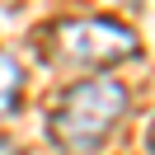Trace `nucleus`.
I'll list each match as a JSON object with an SVG mask.
<instances>
[{
	"label": "nucleus",
	"instance_id": "obj_4",
	"mask_svg": "<svg viewBox=\"0 0 155 155\" xmlns=\"http://www.w3.org/2000/svg\"><path fill=\"white\" fill-rule=\"evenodd\" d=\"M0 155H14V141H10V136H0Z\"/></svg>",
	"mask_w": 155,
	"mask_h": 155
},
{
	"label": "nucleus",
	"instance_id": "obj_5",
	"mask_svg": "<svg viewBox=\"0 0 155 155\" xmlns=\"http://www.w3.org/2000/svg\"><path fill=\"white\" fill-rule=\"evenodd\" d=\"M146 141H150V150H155V122H150V136H146Z\"/></svg>",
	"mask_w": 155,
	"mask_h": 155
},
{
	"label": "nucleus",
	"instance_id": "obj_6",
	"mask_svg": "<svg viewBox=\"0 0 155 155\" xmlns=\"http://www.w3.org/2000/svg\"><path fill=\"white\" fill-rule=\"evenodd\" d=\"M117 5H136V0H117Z\"/></svg>",
	"mask_w": 155,
	"mask_h": 155
},
{
	"label": "nucleus",
	"instance_id": "obj_1",
	"mask_svg": "<svg viewBox=\"0 0 155 155\" xmlns=\"http://www.w3.org/2000/svg\"><path fill=\"white\" fill-rule=\"evenodd\" d=\"M122 108H127L122 80L99 75V80H85V85L66 89V99H61V108H57V117H52L47 132H52V141H57V146L85 155V150H94V146L117 127Z\"/></svg>",
	"mask_w": 155,
	"mask_h": 155
},
{
	"label": "nucleus",
	"instance_id": "obj_3",
	"mask_svg": "<svg viewBox=\"0 0 155 155\" xmlns=\"http://www.w3.org/2000/svg\"><path fill=\"white\" fill-rule=\"evenodd\" d=\"M19 94H24V71L10 52H0V117H10L19 108Z\"/></svg>",
	"mask_w": 155,
	"mask_h": 155
},
{
	"label": "nucleus",
	"instance_id": "obj_2",
	"mask_svg": "<svg viewBox=\"0 0 155 155\" xmlns=\"http://www.w3.org/2000/svg\"><path fill=\"white\" fill-rule=\"evenodd\" d=\"M61 57L80 61V66H117V61L136 57V38L117 28L113 19H71L57 28Z\"/></svg>",
	"mask_w": 155,
	"mask_h": 155
}]
</instances>
